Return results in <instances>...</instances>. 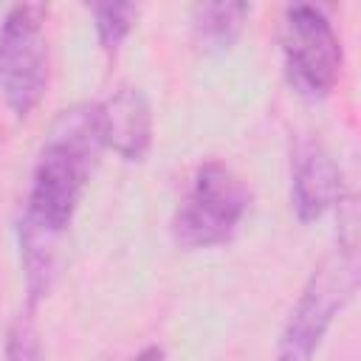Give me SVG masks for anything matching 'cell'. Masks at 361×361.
I'll return each mask as SVG.
<instances>
[{
  "label": "cell",
  "instance_id": "obj_1",
  "mask_svg": "<svg viewBox=\"0 0 361 361\" xmlns=\"http://www.w3.org/2000/svg\"><path fill=\"white\" fill-rule=\"evenodd\" d=\"M102 149L96 104L87 102L62 110L39 147L20 220L28 307H34L54 282L59 243L79 209Z\"/></svg>",
  "mask_w": 361,
  "mask_h": 361
},
{
  "label": "cell",
  "instance_id": "obj_2",
  "mask_svg": "<svg viewBox=\"0 0 361 361\" xmlns=\"http://www.w3.org/2000/svg\"><path fill=\"white\" fill-rule=\"evenodd\" d=\"M251 200L254 192L240 172L223 161H206L195 169L175 212L172 240L186 251L223 245L237 231Z\"/></svg>",
  "mask_w": 361,
  "mask_h": 361
},
{
  "label": "cell",
  "instance_id": "obj_3",
  "mask_svg": "<svg viewBox=\"0 0 361 361\" xmlns=\"http://www.w3.org/2000/svg\"><path fill=\"white\" fill-rule=\"evenodd\" d=\"M358 288V257L353 245H338L322 259L299 293L276 344V361H313L336 313Z\"/></svg>",
  "mask_w": 361,
  "mask_h": 361
},
{
  "label": "cell",
  "instance_id": "obj_4",
  "mask_svg": "<svg viewBox=\"0 0 361 361\" xmlns=\"http://www.w3.org/2000/svg\"><path fill=\"white\" fill-rule=\"evenodd\" d=\"M48 6L17 3L0 20V96L14 116H28L48 90Z\"/></svg>",
  "mask_w": 361,
  "mask_h": 361
},
{
  "label": "cell",
  "instance_id": "obj_5",
  "mask_svg": "<svg viewBox=\"0 0 361 361\" xmlns=\"http://www.w3.org/2000/svg\"><path fill=\"white\" fill-rule=\"evenodd\" d=\"M285 73L293 90L310 102L327 99L341 73V39L316 6H288L282 17Z\"/></svg>",
  "mask_w": 361,
  "mask_h": 361
},
{
  "label": "cell",
  "instance_id": "obj_6",
  "mask_svg": "<svg viewBox=\"0 0 361 361\" xmlns=\"http://www.w3.org/2000/svg\"><path fill=\"white\" fill-rule=\"evenodd\" d=\"M102 144L124 161H144L152 147V110L141 87L124 85L96 104Z\"/></svg>",
  "mask_w": 361,
  "mask_h": 361
},
{
  "label": "cell",
  "instance_id": "obj_7",
  "mask_svg": "<svg viewBox=\"0 0 361 361\" xmlns=\"http://www.w3.org/2000/svg\"><path fill=\"white\" fill-rule=\"evenodd\" d=\"M290 203L299 223L319 220L341 197V169L333 155L313 138H305L293 149Z\"/></svg>",
  "mask_w": 361,
  "mask_h": 361
},
{
  "label": "cell",
  "instance_id": "obj_8",
  "mask_svg": "<svg viewBox=\"0 0 361 361\" xmlns=\"http://www.w3.org/2000/svg\"><path fill=\"white\" fill-rule=\"evenodd\" d=\"M248 14V3H197L192 8V37L203 51H226L240 39Z\"/></svg>",
  "mask_w": 361,
  "mask_h": 361
},
{
  "label": "cell",
  "instance_id": "obj_9",
  "mask_svg": "<svg viewBox=\"0 0 361 361\" xmlns=\"http://www.w3.org/2000/svg\"><path fill=\"white\" fill-rule=\"evenodd\" d=\"M138 20V6L135 3H99L93 6V25L99 45L104 51H116L133 31Z\"/></svg>",
  "mask_w": 361,
  "mask_h": 361
},
{
  "label": "cell",
  "instance_id": "obj_10",
  "mask_svg": "<svg viewBox=\"0 0 361 361\" xmlns=\"http://www.w3.org/2000/svg\"><path fill=\"white\" fill-rule=\"evenodd\" d=\"M3 361H42L39 350V336L31 319V307L20 316L6 330V344H3Z\"/></svg>",
  "mask_w": 361,
  "mask_h": 361
},
{
  "label": "cell",
  "instance_id": "obj_11",
  "mask_svg": "<svg viewBox=\"0 0 361 361\" xmlns=\"http://www.w3.org/2000/svg\"><path fill=\"white\" fill-rule=\"evenodd\" d=\"M133 361H166V353H164L158 344H149V347H144Z\"/></svg>",
  "mask_w": 361,
  "mask_h": 361
}]
</instances>
